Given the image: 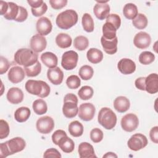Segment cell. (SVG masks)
<instances>
[{
    "mask_svg": "<svg viewBox=\"0 0 158 158\" xmlns=\"http://www.w3.org/2000/svg\"><path fill=\"white\" fill-rule=\"evenodd\" d=\"M15 62L24 67H30L36 64L38 60V54L33 50L28 48L18 49L14 54Z\"/></svg>",
    "mask_w": 158,
    "mask_h": 158,
    "instance_id": "obj_1",
    "label": "cell"
},
{
    "mask_svg": "<svg viewBox=\"0 0 158 158\" xmlns=\"http://www.w3.org/2000/svg\"><path fill=\"white\" fill-rule=\"evenodd\" d=\"M94 94V90L89 86H83L78 91V95L81 100H88L91 99Z\"/></svg>",
    "mask_w": 158,
    "mask_h": 158,
    "instance_id": "obj_38",
    "label": "cell"
},
{
    "mask_svg": "<svg viewBox=\"0 0 158 158\" xmlns=\"http://www.w3.org/2000/svg\"><path fill=\"white\" fill-rule=\"evenodd\" d=\"M88 60L92 64H98L103 59L102 52L97 48H90L86 52Z\"/></svg>",
    "mask_w": 158,
    "mask_h": 158,
    "instance_id": "obj_25",
    "label": "cell"
},
{
    "mask_svg": "<svg viewBox=\"0 0 158 158\" xmlns=\"http://www.w3.org/2000/svg\"><path fill=\"white\" fill-rule=\"evenodd\" d=\"M145 79L146 77H141L136 79L135 85L136 88L141 91H145Z\"/></svg>",
    "mask_w": 158,
    "mask_h": 158,
    "instance_id": "obj_52",
    "label": "cell"
},
{
    "mask_svg": "<svg viewBox=\"0 0 158 158\" xmlns=\"http://www.w3.org/2000/svg\"><path fill=\"white\" fill-rule=\"evenodd\" d=\"M89 45L88 39L84 36H77L73 41V46L75 49L78 51H84L85 50Z\"/></svg>",
    "mask_w": 158,
    "mask_h": 158,
    "instance_id": "obj_36",
    "label": "cell"
},
{
    "mask_svg": "<svg viewBox=\"0 0 158 158\" xmlns=\"http://www.w3.org/2000/svg\"><path fill=\"white\" fill-rule=\"evenodd\" d=\"M65 136H67L65 131L62 130H57L52 135V141L56 145H58L59 140Z\"/></svg>",
    "mask_w": 158,
    "mask_h": 158,
    "instance_id": "obj_46",
    "label": "cell"
},
{
    "mask_svg": "<svg viewBox=\"0 0 158 158\" xmlns=\"http://www.w3.org/2000/svg\"><path fill=\"white\" fill-rule=\"evenodd\" d=\"M68 130L69 133L73 137L81 136L83 133V126L77 120L70 122Z\"/></svg>",
    "mask_w": 158,
    "mask_h": 158,
    "instance_id": "obj_29",
    "label": "cell"
},
{
    "mask_svg": "<svg viewBox=\"0 0 158 158\" xmlns=\"http://www.w3.org/2000/svg\"><path fill=\"white\" fill-rule=\"evenodd\" d=\"M7 101L13 104H18L23 101V93L17 87L10 88L6 95Z\"/></svg>",
    "mask_w": 158,
    "mask_h": 158,
    "instance_id": "obj_19",
    "label": "cell"
},
{
    "mask_svg": "<svg viewBox=\"0 0 158 158\" xmlns=\"http://www.w3.org/2000/svg\"><path fill=\"white\" fill-rule=\"evenodd\" d=\"M99 123L106 130L114 128L117 123V116L112 109L109 107H102L98 113Z\"/></svg>",
    "mask_w": 158,
    "mask_h": 158,
    "instance_id": "obj_5",
    "label": "cell"
},
{
    "mask_svg": "<svg viewBox=\"0 0 158 158\" xmlns=\"http://www.w3.org/2000/svg\"><path fill=\"white\" fill-rule=\"evenodd\" d=\"M114 109L118 112L123 113L127 111L130 107L129 99L125 96H118L114 101Z\"/></svg>",
    "mask_w": 158,
    "mask_h": 158,
    "instance_id": "obj_23",
    "label": "cell"
},
{
    "mask_svg": "<svg viewBox=\"0 0 158 158\" xmlns=\"http://www.w3.org/2000/svg\"><path fill=\"white\" fill-rule=\"evenodd\" d=\"M116 31V28L112 23L106 22L102 26L103 35L102 36L107 40H113L117 37Z\"/></svg>",
    "mask_w": 158,
    "mask_h": 158,
    "instance_id": "obj_31",
    "label": "cell"
},
{
    "mask_svg": "<svg viewBox=\"0 0 158 158\" xmlns=\"http://www.w3.org/2000/svg\"><path fill=\"white\" fill-rule=\"evenodd\" d=\"M155 60V56L150 51H143L139 56V61L143 65H149Z\"/></svg>",
    "mask_w": 158,
    "mask_h": 158,
    "instance_id": "obj_40",
    "label": "cell"
},
{
    "mask_svg": "<svg viewBox=\"0 0 158 158\" xmlns=\"http://www.w3.org/2000/svg\"><path fill=\"white\" fill-rule=\"evenodd\" d=\"M49 4L52 8L56 10L60 9L64 7L67 4V0H49Z\"/></svg>",
    "mask_w": 158,
    "mask_h": 158,
    "instance_id": "obj_47",
    "label": "cell"
},
{
    "mask_svg": "<svg viewBox=\"0 0 158 158\" xmlns=\"http://www.w3.org/2000/svg\"><path fill=\"white\" fill-rule=\"evenodd\" d=\"M47 77L51 83L54 85H59L63 81L64 73L59 67H56L48 70Z\"/></svg>",
    "mask_w": 158,
    "mask_h": 158,
    "instance_id": "obj_17",
    "label": "cell"
},
{
    "mask_svg": "<svg viewBox=\"0 0 158 158\" xmlns=\"http://www.w3.org/2000/svg\"><path fill=\"white\" fill-rule=\"evenodd\" d=\"M121 127L123 130L131 132L135 130L139 125V120L136 115L129 113L125 115L121 119Z\"/></svg>",
    "mask_w": 158,
    "mask_h": 158,
    "instance_id": "obj_8",
    "label": "cell"
},
{
    "mask_svg": "<svg viewBox=\"0 0 158 158\" xmlns=\"http://www.w3.org/2000/svg\"><path fill=\"white\" fill-rule=\"evenodd\" d=\"M106 22L112 23L117 30L121 25V19L120 16L116 14H110L106 17Z\"/></svg>",
    "mask_w": 158,
    "mask_h": 158,
    "instance_id": "obj_43",
    "label": "cell"
},
{
    "mask_svg": "<svg viewBox=\"0 0 158 158\" xmlns=\"http://www.w3.org/2000/svg\"><path fill=\"white\" fill-rule=\"evenodd\" d=\"M62 157L60 153L55 148H49L43 154V157H57L60 158Z\"/></svg>",
    "mask_w": 158,
    "mask_h": 158,
    "instance_id": "obj_49",
    "label": "cell"
},
{
    "mask_svg": "<svg viewBox=\"0 0 158 158\" xmlns=\"http://www.w3.org/2000/svg\"><path fill=\"white\" fill-rule=\"evenodd\" d=\"M7 77L9 80L12 83H20L25 77L24 69L20 66H14L10 69Z\"/></svg>",
    "mask_w": 158,
    "mask_h": 158,
    "instance_id": "obj_16",
    "label": "cell"
},
{
    "mask_svg": "<svg viewBox=\"0 0 158 158\" xmlns=\"http://www.w3.org/2000/svg\"><path fill=\"white\" fill-rule=\"evenodd\" d=\"M31 114L30 109L27 107H20L14 112L15 120L20 123L27 121Z\"/></svg>",
    "mask_w": 158,
    "mask_h": 158,
    "instance_id": "obj_28",
    "label": "cell"
},
{
    "mask_svg": "<svg viewBox=\"0 0 158 158\" xmlns=\"http://www.w3.org/2000/svg\"><path fill=\"white\" fill-rule=\"evenodd\" d=\"M78 55L77 52L70 50L65 52L62 56L61 65L66 70L74 69L77 65Z\"/></svg>",
    "mask_w": 158,
    "mask_h": 158,
    "instance_id": "obj_6",
    "label": "cell"
},
{
    "mask_svg": "<svg viewBox=\"0 0 158 158\" xmlns=\"http://www.w3.org/2000/svg\"><path fill=\"white\" fill-rule=\"evenodd\" d=\"M47 10H48V6L46 5V4L44 2L43 3V4L40 7H38L37 9L31 8V13L35 17H40V16L43 15V14H44L46 13Z\"/></svg>",
    "mask_w": 158,
    "mask_h": 158,
    "instance_id": "obj_45",
    "label": "cell"
},
{
    "mask_svg": "<svg viewBox=\"0 0 158 158\" xmlns=\"http://www.w3.org/2000/svg\"><path fill=\"white\" fill-rule=\"evenodd\" d=\"M25 88L30 94L38 96L41 98L48 96L51 91L48 84L42 80H28L25 83Z\"/></svg>",
    "mask_w": 158,
    "mask_h": 158,
    "instance_id": "obj_2",
    "label": "cell"
},
{
    "mask_svg": "<svg viewBox=\"0 0 158 158\" xmlns=\"http://www.w3.org/2000/svg\"><path fill=\"white\" fill-rule=\"evenodd\" d=\"M96 109L94 106L89 102L81 104L78 108V117L84 121L91 120L95 114Z\"/></svg>",
    "mask_w": 158,
    "mask_h": 158,
    "instance_id": "obj_10",
    "label": "cell"
},
{
    "mask_svg": "<svg viewBox=\"0 0 158 158\" xmlns=\"http://www.w3.org/2000/svg\"><path fill=\"white\" fill-rule=\"evenodd\" d=\"M10 129L8 123L3 120H0V139H2L8 136L9 134Z\"/></svg>",
    "mask_w": 158,
    "mask_h": 158,
    "instance_id": "obj_44",
    "label": "cell"
},
{
    "mask_svg": "<svg viewBox=\"0 0 158 158\" xmlns=\"http://www.w3.org/2000/svg\"><path fill=\"white\" fill-rule=\"evenodd\" d=\"M9 156L6 143H2L0 144V157L5 158Z\"/></svg>",
    "mask_w": 158,
    "mask_h": 158,
    "instance_id": "obj_53",
    "label": "cell"
},
{
    "mask_svg": "<svg viewBox=\"0 0 158 158\" xmlns=\"http://www.w3.org/2000/svg\"><path fill=\"white\" fill-rule=\"evenodd\" d=\"M62 112L64 116L69 118H73L78 114V98L76 95L68 93L64 96Z\"/></svg>",
    "mask_w": 158,
    "mask_h": 158,
    "instance_id": "obj_4",
    "label": "cell"
},
{
    "mask_svg": "<svg viewBox=\"0 0 158 158\" xmlns=\"http://www.w3.org/2000/svg\"><path fill=\"white\" fill-rule=\"evenodd\" d=\"M148 21L146 16L141 13H138L137 16L132 20L133 26L139 30L145 28L148 25Z\"/></svg>",
    "mask_w": 158,
    "mask_h": 158,
    "instance_id": "obj_35",
    "label": "cell"
},
{
    "mask_svg": "<svg viewBox=\"0 0 158 158\" xmlns=\"http://www.w3.org/2000/svg\"><path fill=\"white\" fill-rule=\"evenodd\" d=\"M10 67V64L8 60L3 56L0 57V74L2 75L6 73Z\"/></svg>",
    "mask_w": 158,
    "mask_h": 158,
    "instance_id": "obj_50",
    "label": "cell"
},
{
    "mask_svg": "<svg viewBox=\"0 0 158 158\" xmlns=\"http://www.w3.org/2000/svg\"><path fill=\"white\" fill-rule=\"evenodd\" d=\"M149 136L152 142L156 144L158 143V127H152L149 131Z\"/></svg>",
    "mask_w": 158,
    "mask_h": 158,
    "instance_id": "obj_51",
    "label": "cell"
},
{
    "mask_svg": "<svg viewBox=\"0 0 158 158\" xmlns=\"http://www.w3.org/2000/svg\"><path fill=\"white\" fill-rule=\"evenodd\" d=\"M78 74L82 80H89L93 77L94 74V70L91 66L85 65L80 67Z\"/></svg>",
    "mask_w": 158,
    "mask_h": 158,
    "instance_id": "obj_37",
    "label": "cell"
},
{
    "mask_svg": "<svg viewBox=\"0 0 158 158\" xmlns=\"http://www.w3.org/2000/svg\"><path fill=\"white\" fill-rule=\"evenodd\" d=\"M37 130L42 134H48L51 133L54 128V122L52 117L49 116H43L38 119L36 123Z\"/></svg>",
    "mask_w": 158,
    "mask_h": 158,
    "instance_id": "obj_9",
    "label": "cell"
},
{
    "mask_svg": "<svg viewBox=\"0 0 158 158\" xmlns=\"http://www.w3.org/2000/svg\"><path fill=\"white\" fill-rule=\"evenodd\" d=\"M24 70L27 76L30 77H34L40 73L41 71V65L40 62L38 61L36 64L30 67H24Z\"/></svg>",
    "mask_w": 158,
    "mask_h": 158,
    "instance_id": "obj_39",
    "label": "cell"
},
{
    "mask_svg": "<svg viewBox=\"0 0 158 158\" xmlns=\"http://www.w3.org/2000/svg\"><path fill=\"white\" fill-rule=\"evenodd\" d=\"M145 91L149 94L158 92V75L157 73H151L145 79Z\"/></svg>",
    "mask_w": 158,
    "mask_h": 158,
    "instance_id": "obj_18",
    "label": "cell"
},
{
    "mask_svg": "<svg viewBox=\"0 0 158 158\" xmlns=\"http://www.w3.org/2000/svg\"><path fill=\"white\" fill-rule=\"evenodd\" d=\"M123 14L127 19L133 20L138 14L137 6L133 3L126 4L123 9Z\"/></svg>",
    "mask_w": 158,
    "mask_h": 158,
    "instance_id": "obj_30",
    "label": "cell"
},
{
    "mask_svg": "<svg viewBox=\"0 0 158 158\" xmlns=\"http://www.w3.org/2000/svg\"><path fill=\"white\" fill-rule=\"evenodd\" d=\"M10 155L22 151L26 146L25 141L21 137H15L5 142Z\"/></svg>",
    "mask_w": 158,
    "mask_h": 158,
    "instance_id": "obj_11",
    "label": "cell"
},
{
    "mask_svg": "<svg viewBox=\"0 0 158 158\" xmlns=\"http://www.w3.org/2000/svg\"><path fill=\"white\" fill-rule=\"evenodd\" d=\"M101 43L104 51L108 54H114L117 51L118 38L115 37L113 40H107L103 36L101 38Z\"/></svg>",
    "mask_w": 158,
    "mask_h": 158,
    "instance_id": "obj_21",
    "label": "cell"
},
{
    "mask_svg": "<svg viewBox=\"0 0 158 158\" xmlns=\"http://www.w3.org/2000/svg\"><path fill=\"white\" fill-rule=\"evenodd\" d=\"M81 23L83 30L86 32L90 33L93 31L94 28V20L90 14L85 13L81 19Z\"/></svg>",
    "mask_w": 158,
    "mask_h": 158,
    "instance_id": "obj_34",
    "label": "cell"
},
{
    "mask_svg": "<svg viewBox=\"0 0 158 158\" xmlns=\"http://www.w3.org/2000/svg\"><path fill=\"white\" fill-rule=\"evenodd\" d=\"M118 70L123 75L133 73L136 70V64L133 60L128 58H123L117 64Z\"/></svg>",
    "mask_w": 158,
    "mask_h": 158,
    "instance_id": "obj_15",
    "label": "cell"
},
{
    "mask_svg": "<svg viewBox=\"0 0 158 158\" xmlns=\"http://www.w3.org/2000/svg\"><path fill=\"white\" fill-rule=\"evenodd\" d=\"M72 40L71 36L64 33L58 34L56 37V43L60 48L65 49L69 48L72 44Z\"/></svg>",
    "mask_w": 158,
    "mask_h": 158,
    "instance_id": "obj_27",
    "label": "cell"
},
{
    "mask_svg": "<svg viewBox=\"0 0 158 158\" xmlns=\"http://www.w3.org/2000/svg\"><path fill=\"white\" fill-rule=\"evenodd\" d=\"M31 49L35 52L38 53L44 50L47 46L46 39L40 34L33 35L30 42Z\"/></svg>",
    "mask_w": 158,
    "mask_h": 158,
    "instance_id": "obj_13",
    "label": "cell"
},
{
    "mask_svg": "<svg viewBox=\"0 0 158 158\" xmlns=\"http://www.w3.org/2000/svg\"><path fill=\"white\" fill-rule=\"evenodd\" d=\"M8 5L9 8L7 12L4 17L7 20H15L19 14V6L13 2H8Z\"/></svg>",
    "mask_w": 158,
    "mask_h": 158,
    "instance_id": "obj_32",
    "label": "cell"
},
{
    "mask_svg": "<svg viewBox=\"0 0 158 158\" xmlns=\"http://www.w3.org/2000/svg\"><path fill=\"white\" fill-rule=\"evenodd\" d=\"M8 2L0 1V14L1 15H4L8 10Z\"/></svg>",
    "mask_w": 158,
    "mask_h": 158,
    "instance_id": "obj_55",
    "label": "cell"
},
{
    "mask_svg": "<svg viewBox=\"0 0 158 158\" xmlns=\"http://www.w3.org/2000/svg\"><path fill=\"white\" fill-rule=\"evenodd\" d=\"M40 59L42 62L49 69L57 67L58 59L56 54L51 52H45L41 55Z\"/></svg>",
    "mask_w": 158,
    "mask_h": 158,
    "instance_id": "obj_24",
    "label": "cell"
},
{
    "mask_svg": "<svg viewBox=\"0 0 158 158\" xmlns=\"http://www.w3.org/2000/svg\"><path fill=\"white\" fill-rule=\"evenodd\" d=\"M33 109L37 115H43L48 110V106L46 101L42 99H38L33 102Z\"/></svg>",
    "mask_w": 158,
    "mask_h": 158,
    "instance_id": "obj_33",
    "label": "cell"
},
{
    "mask_svg": "<svg viewBox=\"0 0 158 158\" xmlns=\"http://www.w3.org/2000/svg\"><path fill=\"white\" fill-rule=\"evenodd\" d=\"M60 149L65 153L72 152L75 148L73 141L67 136L62 137L59 141L58 145Z\"/></svg>",
    "mask_w": 158,
    "mask_h": 158,
    "instance_id": "obj_26",
    "label": "cell"
},
{
    "mask_svg": "<svg viewBox=\"0 0 158 158\" xmlns=\"http://www.w3.org/2000/svg\"><path fill=\"white\" fill-rule=\"evenodd\" d=\"M36 28L38 34L42 36L48 35L52 31V23L48 17H41L36 22Z\"/></svg>",
    "mask_w": 158,
    "mask_h": 158,
    "instance_id": "obj_14",
    "label": "cell"
},
{
    "mask_svg": "<svg viewBox=\"0 0 158 158\" xmlns=\"http://www.w3.org/2000/svg\"><path fill=\"white\" fill-rule=\"evenodd\" d=\"M27 2L31 8L37 9L43 4L44 1L43 0H28Z\"/></svg>",
    "mask_w": 158,
    "mask_h": 158,
    "instance_id": "obj_54",
    "label": "cell"
},
{
    "mask_svg": "<svg viewBox=\"0 0 158 158\" xmlns=\"http://www.w3.org/2000/svg\"><path fill=\"white\" fill-rule=\"evenodd\" d=\"M78 19V14L75 10L67 9L57 15L56 23L59 28L68 30L77 23Z\"/></svg>",
    "mask_w": 158,
    "mask_h": 158,
    "instance_id": "obj_3",
    "label": "cell"
},
{
    "mask_svg": "<svg viewBox=\"0 0 158 158\" xmlns=\"http://www.w3.org/2000/svg\"><path fill=\"white\" fill-rule=\"evenodd\" d=\"M102 157H117V155H116L115 153L112 152H108L106 154H104Z\"/></svg>",
    "mask_w": 158,
    "mask_h": 158,
    "instance_id": "obj_56",
    "label": "cell"
},
{
    "mask_svg": "<svg viewBox=\"0 0 158 158\" xmlns=\"http://www.w3.org/2000/svg\"><path fill=\"white\" fill-rule=\"evenodd\" d=\"M90 138L91 141L94 143L101 142L103 139L102 131L98 128H94L92 129L90 131Z\"/></svg>",
    "mask_w": 158,
    "mask_h": 158,
    "instance_id": "obj_42",
    "label": "cell"
},
{
    "mask_svg": "<svg viewBox=\"0 0 158 158\" xmlns=\"http://www.w3.org/2000/svg\"><path fill=\"white\" fill-rule=\"evenodd\" d=\"M146 136L141 133H136L132 135L127 142L128 148L134 151H138L148 145Z\"/></svg>",
    "mask_w": 158,
    "mask_h": 158,
    "instance_id": "obj_7",
    "label": "cell"
},
{
    "mask_svg": "<svg viewBox=\"0 0 158 158\" xmlns=\"http://www.w3.org/2000/svg\"><path fill=\"white\" fill-rule=\"evenodd\" d=\"M151 43L150 35L145 31H139L136 33L133 39L134 45L139 49H146L149 46Z\"/></svg>",
    "mask_w": 158,
    "mask_h": 158,
    "instance_id": "obj_12",
    "label": "cell"
},
{
    "mask_svg": "<svg viewBox=\"0 0 158 158\" xmlns=\"http://www.w3.org/2000/svg\"><path fill=\"white\" fill-rule=\"evenodd\" d=\"M27 17H28V12L27 9L22 6H19V14L15 21L18 22H22L26 20Z\"/></svg>",
    "mask_w": 158,
    "mask_h": 158,
    "instance_id": "obj_48",
    "label": "cell"
},
{
    "mask_svg": "<svg viewBox=\"0 0 158 158\" xmlns=\"http://www.w3.org/2000/svg\"><path fill=\"white\" fill-rule=\"evenodd\" d=\"M66 85L69 89H75L79 88L81 85V80L77 75H72L67 78Z\"/></svg>",
    "mask_w": 158,
    "mask_h": 158,
    "instance_id": "obj_41",
    "label": "cell"
},
{
    "mask_svg": "<svg viewBox=\"0 0 158 158\" xmlns=\"http://www.w3.org/2000/svg\"><path fill=\"white\" fill-rule=\"evenodd\" d=\"M93 12L95 16L101 20H102L107 17L110 12V6L107 2H97L93 8Z\"/></svg>",
    "mask_w": 158,
    "mask_h": 158,
    "instance_id": "obj_22",
    "label": "cell"
},
{
    "mask_svg": "<svg viewBox=\"0 0 158 158\" xmlns=\"http://www.w3.org/2000/svg\"><path fill=\"white\" fill-rule=\"evenodd\" d=\"M78 154L80 158H96L93 146L87 143L82 142L78 146Z\"/></svg>",
    "mask_w": 158,
    "mask_h": 158,
    "instance_id": "obj_20",
    "label": "cell"
}]
</instances>
